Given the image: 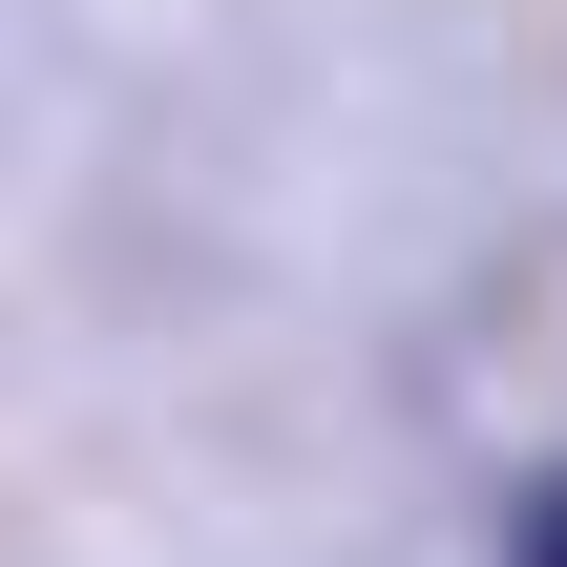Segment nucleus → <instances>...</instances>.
<instances>
[{
    "mask_svg": "<svg viewBox=\"0 0 567 567\" xmlns=\"http://www.w3.org/2000/svg\"><path fill=\"white\" fill-rule=\"evenodd\" d=\"M505 567H567V484H526V547H505Z\"/></svg>",
    "mask_w": 567,
    "mask_h": 567,
    "instance_id": "1",
    "label": "nucleus"
}]
</instances>
